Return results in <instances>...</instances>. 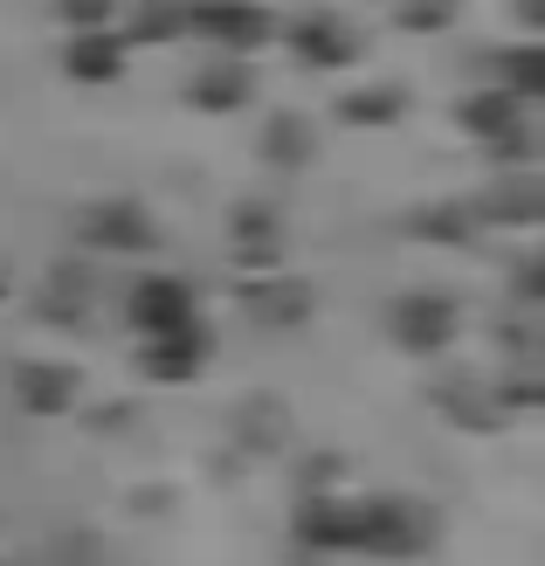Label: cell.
<instances>
[{
    "instance_id": "obj_1",
    "label": "cell",
    "mask_w": 545,
    "mask_h": 566,
    "mask_svg": "<svg viewBox=\"0 0 545 566\" xmlns=\"http://www.w3.org/2000/svg\"><path fill=\"white\" fill-rule=\"evenodd\" d=\"M428 539H436V518L415 512L408 497L353 504V546H359V553H394V559H408V553H421Z\"/></svg>"
},
{
    "instance_id": "obj_9",
    "label": "cell",
    "mask_w": 545,
    "mask_h": 566,
    "mask_svg": "<svg viewBox=\"0 0 545 566\" xmlns=\"http://www.w3.org/2000/svg\"><path fill=\"white\" fill-rule=\"evenodd\" d=\"M187 97H193V104H214V111H235V104L249 97V70H242V63H214V70L193 76Z\"/></svg>"
},
{
    "instance_id": "obj_11",
    "label": "cell",
    "mask_w": 545,
    "mask_h": 566,
    "mask_svg": "<svg viewBox=\"0 0 545 566\" xmlns=\"http://www.w3.org/2000/svg\"><path fill=\"white\" fill-rule=\"evenodd\" d=\"M263 153H270V159H283V166H297V159L311 153V132H304L297 118H270V132H263Z\"/></svg>"
},
{
    "instance_id": "obj_7",
    "label": "cell",
    "mask_w": 545,
    "mask_h": 566,
    "mask_svg": "<svg viewBox=\"0 0 545 566\" xmlns=\"http://www.w3.org/2000/svg\"><path fill=\"white\" fill-rule=\"evenodd\" d=\"M291 42H297V55H304V63H318V70H325V63H353V55H359V35H353L346 21H332V14L304 21Z\"/></svg>"
},
{
    "instance_id": "obj_3",
    "label": "cell",
    "mask_w": 545,
    "mask_h": 566,
    "mask_svg": "<svg viewBox=\"0 0 545 566\" xmlns=\"http://www.w3.org/2000/svg\"><path fill=\"white\" fill-rule=\"evenodd\" d=\"M132 325L146 332V338L193 325V291H187L180 276H146V283L132 291Z\"/></svg>"
},
{
    "instance_id": "obj_13",
    "label": "cell",
    "mask_w": 545,
    "mask_h": 566,
    "mask_svg": "<svg viewBox=\"0 0 545 566\" xmlns=\"http://www.w3.org/2000/svg\"><path fill=\"white\" fill-rule=\"evenodd\" d=\"M470 132H511V97H476L470 104Z\"/></svg>"
},
{
    "instance_id": "obj_16",
    "label": "cell",
    "mask_w": 545,
    "mask_h": 566,
    "mask_svg": "<svg viewBox=\"0 0 545 566\" xmlns=\"http://www.w3.org/2000/svg\"><path fill=\"white\" fill-rule=\"evenodd\" d=\"M63 14L76 21V35H83V28H104V14H111V0H63Z\"/></svg>"
},
{
    "instance_id": "obj_8",
    "label": "cell",
    "mask_w": 545,
    "mask_h": 566,
    "mask_svg": "<svg viewBox=\"0 0 545 566\" xmlns=\"http://www.w3.org/2000/svg\"><path fill=\"white\" fill-rule=\"evenodd\" d=\"M118 55H125L118 35H104V28H83V35L70 42V76H76V83H111V76L125 70Z\"/></svg>"
},
{
    "instance_id": "obj_12",
    "label": "cell",
    "mask_w": 545,
    "mask_h": 566,
    "mask_svg": "<svg viewBox=\"0 0 545 566\" xmlns=\"http://www.w3.org/2000/svg\"><path fill=\"white\" fill-rule=\"evenodd\" d=\"M21 387H28V408H63L76 380L63 374V366H55V374H42V366H28V374H21Z\"/></svg>"
},
{
    "instance_id": "obj_10",
    "label": "cell",
    "mask_w": 545,
    "mask_h": 566,
    "mask_svg": "<svg viewBox=\"0 0 545 566\" xmlns=\"http://www.w3.org/2000/svg\"><path fill=\"white\" fill-rule=\"evenodd\" d=\"M180 28H187V0H138V21H132L138 42H166Z\"/></svg>"
},
{
    "instance_id": "obj_14",
    "label": "cell",
    "mask_w": 545,
    "mask_h": 566,
    "mask_svg": "<svg viewBox=\"0 0 545 566\" xmlns=\"http://www.w3.org/2000/svg\"><path fill=\"white\" fill-rule=\"evenodd\" d=\"M346 111H353V118H359V125H387V118H394V111H400V91H373V97H353Z\"/></svg>"
},
{
    "instance_id": "obj_2",
    "label": "cell",
    "mask_w": 545,
    "mask_h": 566,
    "mask_svg": "<svg viewBox=\"0 0 545 566\" xmlns=\"http://www.w3.org/2000/svg\"><path fill=\"white\" fill-rule=\"evenodd\" d=\"M187 28L208 35L214 49H228V55H249V49L270 42V8H249V0H200V8H187Z\"/></svg>"
},
{
    "instance_id": "obj_5",
    "label": "cell",
    "mask_w": 545,
    "mask_h": 566,
    "mask_svg": "<svg viewBox=\"0 0 545 566\" xmlns=\"http://www.w3.org/2000/svg\"><path fill=\"white\" fill-rule=\"evenodd\" d=\"M449 332H455V304L449 297H408V304L394 311V338H400V346H415V353L449 346Z\"/></svg>"
},
{
    "instance_id": "obj_6",
    "label": "cell",
    "mask_w": 545,
    "mask_h": 566,
    "mask_svg": "<svg viewBox=\"0 0 545 566\" xmlns=\"http://www.w3.org/2000/svg\"><path fill=\"white\" fill-rule=\"evenodd\" d=\"M200 359H208V338H200V325H180V332H159L153 346H146V374H159V380H187Z\"/></svg>"
},
{
    "instance_id": "obj_15",
    "label": "cell",
    "mask_w": 545,
    "mask_h": 566,
    "mask_svg": "<svg viewBox=\"0 0 545 566\" xmlns=\"http://www.w3.org/2000/svg\"><path fill=\"white\" fill-rule=\"evenodd\" d=\"M504 63H511L504 76H511V83H518V91L532 97V91H538V55H532V49H518V55H504Z\"/></svg>"
},
{
    "instance_id": "obj_4",
    "label": "cell",
    "mask_w": 545,
    "mask_h": 566,
    "mask_svg": "<svg viewBox=\"0 0 545 566\" xmlns=\"http://www.w3.org/2000/svg\"><path fill=\"white\" fill-rule=\"evenodd\" d=\"M83 242H91V249H111V256H138V249H153V214L132 208V201L91 208V221H83Z\"/></svg>"
}]
</instances>
